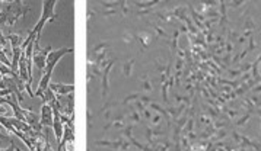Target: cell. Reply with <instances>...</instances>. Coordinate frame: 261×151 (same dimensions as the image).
Instances as JSON below:
<instances>
[{
  "mask_svg": "<svg viewBox=\"0 0 261 151\" xmlns=\"http://www.w3.org/2000/svg\"><path fill=\"white\" fill-rule=\"evenodd\" d=\"M52 121H54V113H52V108L49 106L47 103H43L41 108V116H40V122L43 128H52Z\"/></svg>",
  "mask_w": 261,
  "mask_h": 151,
  "instance_id": "cell-5",
  "label": "cell"
},
{
  "mask_svg": "<svg viewBox=\"0 0 261 151\" xmlns=\"http://www.w3.org/2000/svg\"><path fill=\"white\" fill-rule=\"evenodd\" d=\"M55 4H57V1H44L43 3V15H41V19L38 21V24L34 26V29H32V32L34 34H37L38 35V38L41 37V31H43V28L46 26V24L49 22V21H52L54 19V7H55Z\"/></svg>",
  "mask_w": 261,
  "mask_h": 151,
  "instance_id": "cell-3",
  "label": "cell"
},
{
  "mask_svg": "<svg viewBox=\"0 0 261 151\" xmlns=\"http://www.w3.org/2000/svg\"><path fill=\"white\" fill-rule=\"evenodd\" d=\"M0 151H16V146H15V143H13V144H10L7 149H4V150H0Z\"/></svg>",
  "mask_w": 261,
  "mask_h": 151,
  "instance_id": "cell-9",
  "label": "cell"
},
{
  "mask_svg": "<svg viewBox=\"0 0 261 151\" xmlns=\"http://www.w3.org/2000/svg\"><path fill=\"white\" fill-rule=\"evenodd\" d=\"M29 10V6L24 1H10L3 6V12H0V26L4 22L9 26H13V24L18 21L19 16L26 15Z\"/></svg>",
  "mask_w": 261,
  "mask_h": 151,
  "instance_id": "cell-2",
  "label": "cell"
},
{
  "mask_svg": "<svg viewBox=\"0 0 261 151\" xmlns=\"http://www.w3.org/2000/svg\"><path fill=\"white\" fill-rule=\"evenodd\" d=\"M52 93H55L57 96H64L69 95L72 92H75V86L73 84H63V83H50V87Z\"/></svg>",
  "mask_w": 261,
  "mask_h": 151,
  "instance_id": "cell-6",
  "label": "cell"
},
{
  "mask_svg": "<svg viewBox=\"0 0 261 151\" xmlns=\"http://www.w3.org/2000/svg\"><path fill=\"white\" fill-rule=\"evenodd\" d=\"M7 42H9V39L3 37V34H1V26H0V50H3V48L7 45Z\"/></svg>",
  "mask_w": 261,
  "mask_h": 151,
  "instance_id": "cell-8",
  "label": "cell"
},
{
  "mask_svg": "<svg viewBox=\"0 0 261 151\" xmlns=\"http://www.w3.org/2000/svg\"><path fill=\"white\" fill-rule=\"evenodd\" d=\"M70 52H73V48H61V50H52V52L49 54V57H47V66H46V70H44V73H43V77H41V80H40V83H38V89H37V93H35V96H40V98H43L44 92H46V90H49V87H50V83H52V70H54L55 64L58 63V60H60L63 55H66V54H70Z\"/></svg>",
  "mask_w": 261,
  "mask_h": 151,
  "instance_id": "cell-1",
  "label": "cell"
},
{
  "mask_svg": "<svg viewBox=\"0 0 261 151\" xmlns=\"http://www.w3.org/2000/svg\"><path fill=\"white\" fill-rule=\"evenodd\" d=\"M0 63L4 64V66H7V67H12V61L7 60V57H6V54H4L3 50H0Z\"/></svg>",
  "mask_w": 261,
  "mask_h": 151,
  "instance_id": "cell-7",
  "label": "cell"
},
{
  "mask_svg": "<svg viewBox=\"0 0 261 151\" xmlns=\"http://www.w3.org/2000/svg\"><path fill=\"white\" fill-rule=\"evenodd\" d=\"M52 47L47 48H40V38L35 39V45H34V64L38 70H41L44 73L46 66H47V57L52 52Z\"/></svg>",
  "mask_w": 261,
  "mask_h": 151,
  "instance_id": "cell-4",
  "label": "cell"
}]
</instances>
